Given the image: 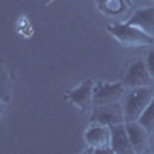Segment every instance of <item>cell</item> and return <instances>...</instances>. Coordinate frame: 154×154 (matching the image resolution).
I'll list each match as a JSON object with an SVG mask.
<instances>
[{
  "label": "cell",
  "instance_id": "1",
  "mask_svg": "<svg viewBox=\"0 0 154 154\" xmlns=\"http://www.w3.org/2000/svg\"><path fill=\"white\" fill-rule=\"evenodd\" d=\"M154 97L152 86L130 88L122 99L125 122H137Z\"/></svg>",
  "mask_w": 154,
  "mask_h": 154
},
{
  "label": "cell",
  "instance_id": "2",
  "mask_svg": "<svg viewBox=\"0 0 154 154\" xmlns=\"http://www.w3.org/2000/svg\"><path fill=\"white\" fill-rule=\"evenodd\" d=\"M106 31L125 48H139V46H148L154 43V38L151 35L133 26L128 22L109 25V26H106Z\"/></svg>",
  "mask_w": 154,
  "mask_h": 154
},
{
  "label": "cell",
  "instance_id": "3",
  "mask_svg": "<svg viewBox=\"0 0 154 154\" xmlns=\"http://www.w3.org/2000/svg\"><path fill=\"white\" fill-rule=\"evenodd\" d=\"M85 142L94 152H112L111 128L103 123L93 122L85 131Z\"/></svg>",
  "mask_w": 154,
  "mask_h": 154
},
{
  "label": "cell",
  "instance_id": "4",
  "mask_svg": "<svg viewBox=\"0 0 154 154\" xmlns=\"http://www.w3.org/2000/svg\"><path fill=\"white\" fill-rule=\"evenodd\" d=\"M126 86L123 82H96L94 85V106L96 105H106L114 103V102H122Z\"/></svg>",
  "mask_w": 154,
  "mask_h": 154
},
{
  "label": "cell",
  "instance_id": "5",
  "mask_svg": "<svg viewBox=\"0 0 154 154\" xmlns=\"http://www.w3.org/2000/svg\"><path fill=\"white\" fill-rule=\"evenodd\" d=\"M154 80L148 71L145 59H137L128 66L125 75H123V85L130 88H139V86H152Z\"/></svg>",
  "mask_w": 154,
  "mask_h": 154
},
{
  "label": "cell",
  "instance_id": "6",
  "mask_svg": "<svg viewBox=\"0 0 154 154\" xmlns=\"http://www.w3.org/2000/svg\"><path fill=\"white\" fill-rule=\"evenodd\" d=\"M91 120L108 125V126L116 125V123H123L125 114H123L122 102H114V103H106V105H96L93 108Z\"/></svg>",
  "mask_w": 154,
  "mask_h": 154
},
{
  "label": "cell",
  "instance_id": "7",
  "mask_svg": "<svg viewBox=\"0 0 154 154\" xmlns=\"http://www.w3.org/2000/svg\"><path fill=\"white\" fill-rule=\"evenodd\" d=\"M94 85L96 82L91 79L82 82L77 88L71 89L68 93L69 102L83 112L91 111L94 108Z\"/></svg>",
  "mask_w": 154,
  "mask_h": 154
},
{
  "label": "cell",
  "instance_id": "8",
  "mask_svg": "<svg viewBox=\"0 0 154 154\" xmlns=\"http://www.w3.org/2000/svg\"><path fill=\"white\" fill-rule=\"evenodd\" d=\"M109 128H111V149H112V152L114 154H134V148L131 145L125 122L111 125Z\"/></svg>",
  "mask_w": 154,
  "mask_h": 154
},
{
  "label": "cell",
  "instance_id": "9",
  "mask_svg": "<svg viewBox=\"0 0 154 154\" xmlns=\"http://www.w3.org/2000/svg\"><path fill=\"white\" fill-rule=\"evenodd\" d=\"M125 125H126V131L131 140V145L134 148V152L137 154L146 152L149 148L151 134L145 130V126L140 122H125Z\"/></svg>",
  "mask_w": 154,
  "mask_h": 154
},
{
  "label": "cell",
  "instance_id": "10",
  "mask_svg": "<svg viewBox=\"0 0 154 154\" xmlns=\"http://www.w3.org/2000/svg\"><path fill=\"white\" fill-rule=\"evenodd\" d=\"M128 23H131L133 26L142 29L143 32H146L148 35H151L154 38V6L137 9L130 17Z\"/></svg>",
  "mask_w": 154,
  "mask_h": 154
},
{
  "label": "cell",
  "instance_id": "11",
  "mask_svg": "<svg viewBox=\"0 0 154 154\" xmlns=\"http://www.w3.org/2000/svg\"><path fill=\"white\" fill-rule=\"evenodd\" d=\"M96 3H97L99 9L105 16H109V17L120 16L128 8L126 0H96Z\"/></svg>",
  "mask_w": 154,
  "mask_h": 154
},
{
  "label": "cell",
  "instance_id": "12",
  "mask_svg": "<svg viewBox=\"0 0 154 154\" xmlns=\"http://www.w3.org/2000/svg\"><path fill=\"white\" fill-rule=\"evenodd\" d=\"M137 122H140L145 126V130L151 134V137L154 136V97H152L151 103L148 105V108L143 111V114L140 116V119Z\"/></svg>",
  "mask_w": 154,
  "mask_h": 154
},
{
  "label": "cell",
  "instance_id": "13",
  "mask_svg": "<svg viewBox=\"0 0 154 154\" xmlns=\"http://www.w3.org/2000/svg\"><path fill=\"white\" fill-rule=\"evenodd\" d=\"M145 62H146L148 71H149V74H151V77H152V80H154V49H151L149 53L146 54Z\"/></svg>",
  "mask_w": 154,
  "mask_h": 154
},
{
  "label": "cell",
  "instance_id": "14",
  "mask_svg": "<svg viewBox=\"0 0 154 154\" xmlns=\"http://www.w3.org/2000/svg\"><path fill=\"white\" fill-rule=\"evenodd\" d=\"M126 2H128V3H130V0H126Z\"/></svg>",
  "mask_w": 154,
  "mask_h": 154
}]
</instances>
